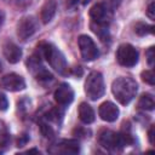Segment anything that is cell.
Here are the masks:
<instances>
[{"instance_id": "ac0fdd59", "label": "cell", "mask_w": 155, "mask_h": 155, "mask_svg": "<svg viewBox=\"0 0 155 155\" xmlns=\"http://www.w3.org/2000/svg\"><path fill=\"white\" fill-rule=\"evenodd\" d=\"M155 107L154 97L150 93H143L138 101V108L142 110H153Z\"/></svg>"}, {"instance_id": "8fae6325", "label": "cell", "mask_w": 155, "mask_h": 155, "mask_svg": "<svg viewBox=\"0 0 155 155\" xmlns=\"http://www.w3.org/2000/svg\"><path fill=\"white\" fill-rule=\"evenodd\" d=\"M54 101L61 107H68L74 101V91L69 84L62 82L53 92Z\"/></svg>"}, {"instance_id": "8992f818", "label": "cell", "mask_w": 155, "mask_h": 155, "mask_svg": "<svg viewBox=\"0 0 155 155\" xmlns=\"http://www.w3.org/2000/svg\"><path fill=\"white\" fill-rule=\"evenodd\" d=\"M28 70L31 71V74L34 75V78L41 82V84H45V82H48V81H52L53 76L52 74L41 64V59H40V53L39 54H33L28 62Z\"/></svg>"}, {"instance_id": "f546056e", "label": "cell", "mask_w": 155, "mask_h": 155, "mask_svg": "<svg viewBox=\"0 0 155 155\" xmlns=\"http://www.w3.org/2000/svg\"><path fill=\"white\" fill-rule=\"evenodd\" d=\"M0 71H1V62H0Z\"/></svg>"}, {"instance_id": "d4e9b609", "label": "cell", "mask_w": 155, "mask_h": 155, "mask_svg": "<svg viewBox=\"0 0 155 155\" xmlns=\"http://www.w3.org/2000/svg\"><path fill=\"white\" fill-rule=\"evenodd\" d=\"M145 56H147V61H148V64L150 67L154 65V47H149L148 51L145 52Z\"/></svg>"}, {"instance_id": "603a6c76", "label": "cell", "mask_w": 155, "mask_h": 155, "mask_svg": "<svg viewBox=\"0 0 155 155\" xmlns=\"http://www.w3.org/2000/svg\"><path fill=\"white\" fill-rule=\"evenodd\" d=\"M8 108V99L5 93L0 91V111H5Z\"/></svg>"}, {"instance_id": "7c38bea8", "label": "cell", "mask_w": 155, "mask_h": 155, "mask_svg": "<svg viewBox=\"0 0 155 155\" xmlns=\"http://www.w3.org/2000/svg\"><path fill=\"white\" fill-rule=\"evenodd\" d=\"M90 17H91V22L109 24V21L111 18V11L107 7L104 2H98L91 7Z\"/></svg>"}, {"instance_id": "83f0119b", "label": "cell", "mask_w": 155, "mask_h": 155, "mask_svg": "<svg viewBox=\"0 0 155 155\" xmlns=\"http://www.w3.org/2000/svg\"><path fill=\"white\" fill-rule=\"evenodd\" d=\"M90 1H91V0H73V2H74L75 5H82V6L87 5Z\"/></svg>"}, {"instance_id": "5b68a950", "label": "cell", "mask_w": 155, "mask_h": 155, "mask_svg": "<svg viewBox=\"0 0 155 155\" xmlns=\"http://www.w3.org/2000/svg\"><path fill=\"white\" fill-rule=\"evenodd\" d=\"M139 53L134 46L131 44H121L116 50V61L120 65L126 68H132L138 63Z\"/></svg>"}, {"instance_id": "4316f807", "label": "cell", "mask_w": 155, "mask_h": 155, "mask_svg": "<svg viewBox=\"0 0 155 155\" xmlns=\"http://www.w3.org/2000/svg\"><path fill=\"white\" fill-rule=\"evenodd\" d=\"M148 138H149V143L153 145L155 143V140H154V126H151L149 128V131H148Z\"/></svg>"}, {"instance_id": "3957f363", "label": "cell", "mask_w": 155, "mask_h": 155, "mask_svg": "<svg viewBox=\"0 0 155 155\" xmlns=\"http://www.w3.org/2000/svg\"><path fill=\"white\" fill-rule=\"evenodd\" d=\"M39 51H40V54L51 65V68H53L57 73H59L62 75H67L69 73L68 63H67V59H65L64 54L53 44L42 42L39 47Z\"/></svg>"}, {"instance_id": "f1b7e54d", "label": "cell", "mask_w": 155, "mask_h": 155, "mask_svg": "<svg viewBox=\"0 0 155 155\" xmlns=\"http://www.w3.org/2000/svg\"><path fill=\"white\" fill-rule=\"evenodd\" d=\"M4 21H5V13L0 10V28L2 27V24H4Z\"/></svg>"}, {"instance_id": "52a82bcc", "label": "cell", "mask_w": 155, "mask_h": 155, "mask_svg": "<svg viewBox=\"0 0 155 155\" xmlns=\"http://www.w3.org/2000/svg\"><path fill=\"white\" fill-rule=\"evenodd\" d=\"M78 45H79V50L81 53V57L86 61V62H92L96 58H98L99 56V51L97 45L94 44L93 39L90 38L88 35H80L78 38Z\"/></svg>"}, {"instance_id": "7a4b0ae2", "label": "cell", "mask_w": 155, "mask_h": 155, "mask_svg": "<svg viewBox=\"0 0 155 155\" xmlns=\"http://www.w3.org/2000/svg\"><path fill=\"white\" fill-rule=\"evenodd\" d=\"M137 91L138 84L136 82V80L128 76L116 78L111 84V92L115 99L122 105H127L136 97Z\"/></svg>"}, {"instance_id": "cb8c5ba5", "label": "cell", "mask_w": 155, "mask_h": 155, "mask_svg": "<svg viewBox=\"0 0 155 155\" xmlns=\"http://www.w3.org/2000/svg\"><path fill=\"white\" fill-rule=\"evenodd\" d=\"M121 1L122 0H105V5H107V7L113 12L114 10H116V7H119V5L121 4Z\"/></svg>"}, {"instance_id": "2e32d148", "label": "cell", "mask_w": 155, "mask_h": 155, "mask_svg": "<svg viewBox=\"0 0 155 155\" xmlns=\"http://www.w3.org/2000/svg\"><path fill=\"white\" fill-rule=\"evenodd\" d=\"M78 115H79L80 121L86 124V125L92 124L94 121V119H96V114H94L93 108L90 104H87L86 102L80 103L79 109H78Z\"/></svg>"}, {"instance_id": "9c48e42d", "label": "cell", "mask_w": 155, "mask_h": 155, "mask_svg": "<svg viewBox=\"0 0 155 155\" xmlns=\"http://www.w3.org/2000/svg\"><path fill=\"white\" fill-rule=\"evenodd\" d=\"M47 150L50 154H78L80 151V143L78 139H61L53 143Z\"/></svg>"}, {"instance_id": "44dd1931", "label": "cell", "mask_w": 155, "mask_h": 155, "mask_svg": "<svg viewBox=\"0 0 155 155\" xmlns=\"http://www.w3.org/2000/svg\"><path fill=\"white\" fill-rule=\"evenodd\" d=\"M40 131H41L42 136L46 137V138H52L54 136V130L52 128V126L50 125V122L46 121V120H44V119L40 121Z\"/></svg>"}, {"instance_id": "4fadbf2b", "label": "cell", "mask_w": 155, "mask_h": 155, "mask_svg": "<svg viewBox=\"0 0 155 155\" xmlns=\"http://www.w3.org/2000/svg\"><path fill=\"white\" fill-rule=\"evenodd\" d=\"M98 115L103 121L107 122H114L117 120L120 115V110L113 102H103L98 108Z\"/></svg>"}, {"instance_id": "6da1fadb", "label": "cell", "mask_w": 155, "mask_h": 155, "mask_svg": "<svg viewBox=\"0 0 155 155\" xmlns=\"http://www.w3.org/2000/svg\"><path fill=\"white\" fill-rule=\"evenodd\" d=\"M134 142L132 134L127 131L115 132L111 130H102L98 133V143L107 150L110 151H121L125 147Z\"/></svg>"}, {"instance_id": "7402d4cb", "label": "cell", "mask_w": 155, "mask_h": 155, "mask_svg": "<svg viewBox=\"0 0 155 155\" xmlns=\"http://www.w3.org/2000/svg\"><path fill=\"white\" fill-rule=\"evenodd\" d=\"M142 80L149 85H154L155 84V75H154V71L153 70H145L142 73Z\"/></svg>"}, {"instance_id": "d6986e66", "label": "cell", "mask_w": 155, "mask_h": 155, "mask_svg": "<svg viewBox=\"0 0 155 155\" xmlns=\"http://www.w3.org/2000/svg\"><path fill=\"white\" fill-rule=\"evenodd\" d=\"M134 33L138 34L139 36H144L148 34H153L154 33V25H149L147 23L143 22H138L134 25Z\"/></svg>"}, {"instance_id": "484cf974", "label": "cell", "mask_w": 155, "mask_h": 155, "mask_svg": "<svg viewBox=\"0 0 155 155\" xmlns=\"http://www.w3.org/2000/svg\"><path fill=\"white\" fill-rule=\"evenodd\" d=\"M147 16L150 18V19H154V2H150L148 8H147Z\"/></svg>"}, {"instance_id": "ffe728a7", "label": "cell", "mask_w": 155, "mask_h": 155, "mask_svg": "<svg viewBox=\"0 0 155 155\" xmlns=\"http://www.w3.org/2000/svg\"><path fill=\"white\" fill-rule=\"evenodd\" d=\"M10 132L6 124L0 120V147H6L10 142Z\"/></svg>"}, {"instance_id": "5bb4252c", "label": "cell", "mask_w": 155, "mask_h": 155, "mask_svg": "<svg viewBox=\"0 0 155 155\" xmlns=\"http://www.w3.org/2000/svg\"><path fill=\"white\" fill-rule=\"evenodd\" d=\"M2 53H4L5 58L10 63H12V64L18 63L21 61V58H22V50H21V47L18 45H16L15 42H12V41H6L4 44Z\"/></svg>"}, {"instance_id": "30bf717a", "label": "cell", "mask_w": 155, "mask_h": 155, "mask_svg": "<svg viewBox=\"0 0 155 155\" xmlns=\"http://www.w3.org/2000/svg\"><path fill=\"white\" fill-rule=\"evenodd\" d=\"M0 86L7 91L18 92V91H22L25 88V81H24L23 76L18 75L16 73H10L1 78Z\"/></svg>"}, {"instance_id": "277c9868", "label": "cell", "mask_w": 155, "mask_h": 155, "mask_svg": "<svg viewBox=\"0 0 155 155\" xmlns=\"http://www.w3.org/2000/svg\"><path fill=\"white\" fill-rule=\"evenodd\" d=\"M105 92V85L102 73L99 71H91L85 81V93L91 101H97L103 97Z\"/></svg>"}, {"instance_id": "ba28073f", "label": "cell", "mask_w": 155, "mask_h": 155, "mask_svg": "<svg viewBox=\"0 0 155 155\" xmlns=\"http://www.w3.org/2000/svg\"><path fill=\"white\" fill-rule=\"evenodd\" d=\"M39 29V23L35 17L33 16H24L17 23V36L25 41L27 39L31 38Z\"/></svg>"}, {"instance_id": "9a60e30c", "label": "cell", "mask_w": 155, "mask_h": 155, "mask_svg": "<svg viewBox=\"0 0 155 155\" xmlns=\"http://www.w3.org/2000/svg\"><path fill=\"white\" fill-rule=\"evenodd\" d=\"M57 11V0H46L41 6L40 19L44 24H47L52 21Z\"/></svg>"}, {"instance_id": "e0dca14e", "label": "cell", "mask_w": 155, "mask_h": 155, "mask_svg": "<svg viewBox=\"0 0 155 155\" xmlns=\"http://www.w3.org/2000/svg\"><path fill=\"white\" fill-rule=\"evenodd\" d=\"M92 31L103 41H109L110 39V34H109V24H102V23H94V22H91L90 24Z\"/></svg>"}]
</instances>
